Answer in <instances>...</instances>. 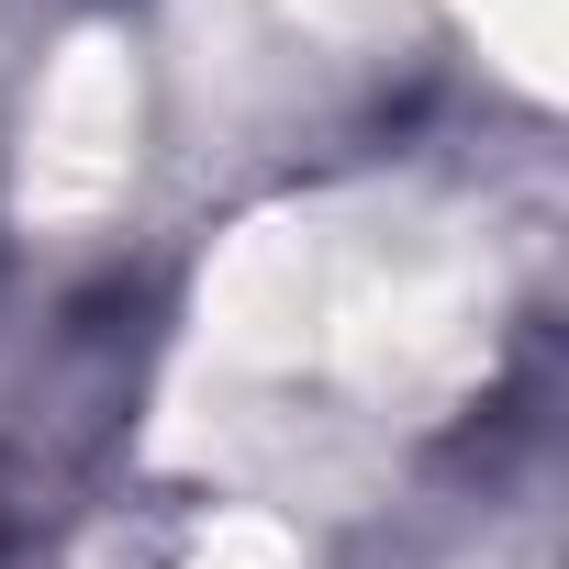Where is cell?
<instances>
[{
  "label": "cell",
  "mask_w": 569,
  "mask_h": 569,
  "mask_svg": "<svg viewBox=\"0 0 569 569\" xmlns=\"http://www.w3.org/2000/svg\"><path fill=\"white\" fill-rule=\"evenodd\" d=\"M123 179H134V57L112 34H79L23 112L12 201H23V223H101L123 201Z\"/></svg>",
  "instance_id": "1"
}]
</instances>
